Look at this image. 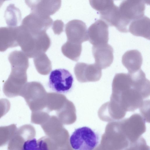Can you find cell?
Segmentation results:
<instances>
[{"mask_svg":"<svg viewBox=\"0 0 150 150\" xmlns=\"http://www.w3.org/2000/svg\"><path fill=\"white\" fill-rule=\"evenodd\" d=\"M110 100L118 104L125 111L133 112L143 105L150 95V81L140 69L132 73H118L112 84Z\"/></svg>","mask_w":150,"mask_h":150,"instance_id":"6da1fadb","label":"cell"},{"mask_svg":"<svg viewBox=\"0 0 150 150\" xmlns=\"http://www.w3.org/2000/svg\"><path fill=\"white\" fill-rule=\"evenodd\" d=\"M146 129L143 120L134 114L108 124L99 144L105 150H123L138 139Z\"/></svg>","mask_w":150,"mask_h":150,"instance_id":"7a4b0ae2","label":"cell"},{"mask_svg":"<svg viewBox=\"0 0 150 150\" xmlns=\"http://www.w3.org/2000/svg\"><path fill=\"white\" fill-rule=\"evenodd\" d=\"M16 29L18 45L29 58H34L45 53L50 47L51 40L46 32L34 34L21 25L16 27Z\"/></svg>","mask_w":150,"mask_h":150,"instance_id":"3957f363","label":"cell"},{"mask_svg":"<svg viewBox=\"0 0 150 150\" xmlns=\"http://www.w3.org/2000/svg\"><path fill=\"white\" fill-rule=\"evenodd\" d=\"M47 93L41 83L32 81L25 84L20 95L24 98L32 112L46 110Z\"/></svg>","mask_w":150,"mask_h":150,"instance_id":"277c9868","label":"cell"},{"mask_svg":"<svg viewBox=\"0 0 150 150\" xmlns=\"http://www.w3.org/2000/svg\"><path fill=\"white\" fill-rule=\"evenodd\" d=\"M145 4L143 0H125L120 3L118 7L120 18L119 31L128 32L130 23L144 16Z\"/></svg>","mask_w":150,"mask_h":150,"instance_id":"5b68a950","label":"cell"},{"mask_svg":"<svg viewBox=\"0 0 150 150\" xmlns=\"http://www.w3.org/2000/svg\"><path fill=\"white\" fill-rule=\"evenodd\" d=\"M100 141L99 134L86 126L75 129L69 139L70 145L74 150H94Z\"/></svg>","mask_w":150,"mask_h":150,"instance_id":"8992f818","label":"cell"},{"mask_svg":"<svg viewBox=\"0 0 150 150\" xmlns=\"http://www.w3.org/2000/svg\"><path fill=\"white\" fill-rule=\"evenodd\" d=\"M92 7L97 11L101 20L108 25L114 26L117 29L120 21L118 7L112 0H90Z\"/></svg>","mask_w":150,"mask_h":150,"instance_id":"52a82bcc","label":"cell"},{"mask_svg":"<svg viewBox=\"0 0 150 150\" xmlns=\"http://www.w3.org/2000/svg\"><path fill=\"white\" fill-rule=\"evenodd\" d=\"M49 79L48 85L49 88L57 93H67L73 86V76L69 71L65 69H57L52 71Z\"/></svg>","mask_w":150,"mask_h":150,"instance_id":"ba28073f","label":"cell"},{"mask_svg":"<svg viewBox=\"0 0 150 150\" xmlns=\"http://www.w3.org/2000/svg\"><path fill=\"white\" fill-rule=\"evenodd\" d=\"M52 23L53 20L50 16L31 13L24 18L21 25L31 33L38 34L46 32Z\"/></svg>","mask_w":150,"mask_h":150,"instance_id":"9c48e42d","label":"cell"},{"mask_svg":"<svg viewBox=\"0 0 150 150\" xmlns=\"http://www.w3.org/2000/svg\"><path fill=\"white\" fill-rule=\"evenodd\" d=\"M74 73L77 80L81 83L96 82L101 78L102 69L94 63L79 62L74 67Z\"/></svg>","mask_w":150,"mask_h":150,"instance_id":"30bf717a","label":"cell"},{"mask_svg":"<svg viewBox=\"0 0 150 150\" xmlns=\"http://www.w3.org/2000/svg\"><path fill=\"white\" fill-rule=\"evenodd\" d=\"M65 31L67 41L81 44L88 40L86 25L80 20L74 19L69 21L65 25Z\"/></svg>","mask_w":150,"mask_h":150,"instance_id":"8fae6325","label":"cell"},{"mask_svg":"<svg viewBox=\"0 0 150 150\" xmlns=\"http://www.w3.org/2000/svg\"><path fill=\"white\" fill-rule=\"evenodd\" d=\"M25 3L30 8L31 13L49 17L60 8L61 0H26Z\"/></svg>","mask_w":150,"mask_h":150,"instance_id":"7c38bea8","label":"cell"},{"mask_svg":"<svg viewBox=\"0 0 150 150\" xmlns=\"http://www.w3.org/2000/svg\"><path fill=\"white\" fill-rule=\"evenodd\" d=\"M88 40L93 45L108 43V26L99 19L91 25L87 30Z\"/></svg>","mask_w":150,"mask_h":150,"instance_id":"4fadbf2b","label":"cell"},{"mask_svg":"<svg viewBox=\"0 0 150 150\" xmlns=\"http://www.w3.org/2000/svg\"><path fill=\"white\" fill-rule=\"evenodd\" d=\"M92 52L95 64L101 69L109 67L114 59L113 50L108 43L93 45Z\"/></svg>","mask_w":150,"mask_h":150,"instance_id":"5bb4252c","label":"cell"},{"mask_svg":"<svg viewBox=\"0 0 150 150\" xmlns=\"http://www.w3.org/2000/svg\"><path fill=\"white\" fill-rule=\"evenodd\" d=\"M126 112L117 104L110 100L100 107L98 115L103 121L110 122L121 120L125 117Z\"/></svg>","mask_w":150,"mask_h":150,"instance_id":"9a60e30c","label":"cell"},{"mask_svg":"<svg viewBox=\"0 0 150 150\" xmlns=\"http://www.w3.org/2000/svg\"><path fill=\"white\" fill-rule=\"evenodd\" d=\"M32 129L30 125H25L17 129L8 142L7 150H22L25 142L32 138Z\"/></svg>","mask_w":150,"mask_h":150,"instance_id":"2e32d148","label":"cell"},{"mask_svg":"<svg viewBox=\"0 0 150 150\" xmlns=\"http://www.w3.org/2000/svg\"><path fill=\"white\" fill-rule=\"evenodd\" d=\"M122 61L128 73H132L140 69L143 58L141 53L138 50H133L127 51L123 54Z\"/></svg>","mask_w":150,"mask_h":150,"instance_id":"e0dca14e","label":"cell"},{"mask_svg":"<svg viewBox=\"0 0 150 150\" xmlns=\"http://www.w3.org/2000/svg\"><path fill=\"white\" fill-rule=\"evenodd\" d=\"M18 46L16 27H0V52Z\"/></svg>","mask_w":150,"mask_h":150,"instance_id":"ac0fdd59","label":"cell"},{"mask_svg":"<svg viewBox=\"0 0 150 150\" xmlns=\"http://www.w3.org/2000/svg\"><path fill=\"white\" fill-rule=\"evenodd\" d=\"M150 19L146 16L132 21L128 27V31L134 35L150 39Z\"/></svg>","mask_w":150,"mask_h":150,"instance_id":"d6986e66","label":"cell"},{"mask_svg":"<svg viewBox=\"0 0 150 150\" xmlns=\"http://www.w3.org/2000/svg\"><path fill=\"white\" fill-rule=\"evenodd\" d=\"M67 99L64 95L56 93H47L46 111L49 112L60 109Z\"/></svg>","mask_w":150,"mask_h":150,"instance_id":"ffe728a7","label":"cell"},{"mask_svg":"<svg viewBox=\"0 0 150 150\" xmlns=\"http://www.w3.org/2000/svg\"><path fill=\"white\" fill-rule=\"evenodd\" d=\"M81 44L72 42L68 41L62 46L61 50L63 54L70 59L77 61L81 52Z\"/></svg>","mask_w":150,"mask_h":150,"instance_id":"44dd1931","label":"cell"},{"mask_svg":"<svg viewBox=\"0 0 150 150\" xmlns=\"http://www.w3.org/2000/svg\"><path fill=\"white\" fill-rule=\"evenodd\" d=\"M33 62L37 70L41 74L47 75L52 70L51 62L45 53H41L34 57Z\"/></svg>","mask_w":150,"mask_h":150,"instance_id":"7402d4cb","label":"cell"},{"mask_svg":"<svg viewBox=\"0 0 150 150\" xmlns=\"http://www.w3.org/2000/svg\"><path fill=\"white\" fill-rule=\"evenodd\" d=\"M21 16L19 9L15 6L14 4H10L5 12V17L7 24L9 27H17L21 19Z\"/></svg>","mask_w":150,"mask_h":150,"instance_id":"603a6c76","label":"cell"},{"mask_svg":"<svg viewBox=\"0 0 150 150\" xmlns=\"http://www.w3.org/2000/svg\"><path fill=\"white\" fill-rule=\"evenodd\" d=\"M57 116L62 119H69L72 121L76 118V109L74 103L67 99L64 104L56 111Z\"/></svg>","mask_w":150,"mask_h":150,"instance_id":"cb8c5ba5","label":"cell"},{"mask_svg":"<svg viewBox=\"0 0 150 150\" xmlns=\"http://www.w3.org/2000/svg\"><path fill=\"white\" fill-rule=\"evenodd\" d=\"M17 129L16 125L0 127V147L9 142Z\"/></svg>","mask_w":150,"mask_h":150,"instance_id":"d4e9b609","label":"cell"},{"mask_svg":"<svg viewBox=\"0 0 150 150\" xmlns=\"http://www.w3.org/2000/svg\"><path fill=\"white\" fill-rule=\"evenodd\" d=\"M22 150H49L47 143L43 139L37 140L35 138H32L25 142Z\"/></svg>","mask_w":150,"mask_h":150,"instance_id":"484cf974","label":"cell"},{"mask_svg":"<svg viewBox=\"0 0 150 150\" xmlns=\"http://www.w3.org/2000/svg\"><path fill=\"white\" fill-rule=\"evenodd\" d=\"M123 150H150V148L145 139L141 137Z\"/></svg>","mask_w":150,"mask_h":150,"instance_id":"4316f807","label":"cell"},{"mask_svg":"<svg viewBox=\"0 0 150 150\" xmlns=\"http://www.w3.org/2000/svg\"><path fill=\"white\" fill-rule=\"evenodd\" d=\"M10 107V103L7 99H0V118L8 112Z\"/></svg>","mask_w":150,"mask_h":150,"instance_id":"83f0119b","label":"cell"},{"mask_svg":"<svg viewBox=\"0 0 150 150\" xmlns=\"http://www.w3.org/2000/svg\"><path fill=\"white\" fill-rule=\"evenodd\" d=\"M64 23L60 20L54 21L52 24V29L56 34L59 35L63 31Z\"/></svg>","mask_w":150,"mask_h":150,"instance_id":"f1b7e54d","label":"cell"}]
</instances>
